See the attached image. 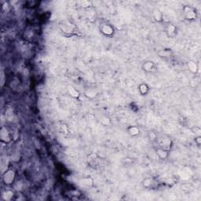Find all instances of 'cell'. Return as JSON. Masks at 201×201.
Wrapping results in <instances>:
<instances>
[{"mask_svg":"<svg viewBox=\"0 0 201 201\" xmlns=\"http://www.w3.org/2000/svg\"><path fill=\"white\" fill-rule=\"evenodd\" d=\"M80 4H81V7L82 8H85V9H88V8L92 7V2H90V1H87V0L82 1V2H80Z\"/></svg>","mask_w":201,"mask_h":201,"instance_id":"cell-21","label":"cell"},{"mask_svg":"<svg viewBox=\"0 0 201 201\" xmlns=\"http://www.w3.org/2000/svg\"><path fill=\"white\" fill-rule=\"evenodd\" d=\"M183 14L185 18L188 21H194L197 18L196 10L188 6H185L183 7Z\"/></svg>","mask_w":201,"mask_h":201,"instance_id":"cell-3","label":"cell"},{"mask_svg":"<svg viewBox=\"0 0 201 201\" xmlns=\"http://www.w3.org/2000/svg\"><path fill=\"white\" fill-rule=\"evenodd\" d=\"M187 66H188V70L193 74H197L199 71V67L197 63L193 61H189L187 63Z\"/></svg>","mask_w":201,"mask_h":201,"instance_id":"cell-11","label":"cell"},{"mask_svg":"<svg viewBox=\"0 0 201 201\" xmlns=\"http://www.w3.org/2000/svg\"><path fill=\"white\" fill-rule=\"evenodd\" d=\"M59 28H61V30L63 32L65 33V34H68V35L73 34L76 31V26L68 21H61L59 24Z\"/></svg>","mask_w":201,"mask_h":201,"instance_id":"cell-2","label":"cell"},{"mask_svg":"<svg viewBox=\"0 0 201 201\" xmlns=\"http://www.w3.org/2000/svg\"><path fill=\"white\" fill-rule=\"evenodd\" d=\"M16 179V173L15 171L12 170V169H9L2 174V182H4V184L7 186H12Z\"/></svg>","mask_w":201,"mask_h":201,"instance_id":"cell-1","label":"cell"},{"mask_svg":"<svg viewBox=\"0 0 201 201\" xmlns=\"http://www.w3.org/2000/svg\"><path fill=\"white\" fill-rule=\"evenodd\" d=\"M0 139L2 141V142L4 143H10L12 140L10 132L4 126L2 127L0 130Z\"/></svg>","mask_w":201,"mask_h":201,"instance_id":"cell-4","label":"cell"},{"mask_svg":"<svg viewBox=\"0 0 201 201\" xmlns=\"http://www.w3.org/2000/svg\"><path fill=\"white\" fill-rule=\"evenodd\" d=\"M100 32L107 37L113 36V34L115 32L114 28H113L111 24H102V26L100 27Z\"/></svg>","mask_w":201,"mask_h":201,"instance_id":"cell-6","label":"cell"},{"mask_svg":"<svg viewBox=\"0 0 201 201\" xmlns=\"http://www.w3.org/2000/svg\"><path fill=\"white\" fill-rule=\"evenodd\" d=\"M127 133L131 137H136L140 133V130L136 126H130V127L127 128Z\"/></svg>","mask_w":201,"mask_h":201,"instance_id":"cell-14","label":"cell"},{"mask_svg":"<svg viewBox=\"0 0 201 201\" xmlns=\"http://www.w3.org/2000/svg\"><path fill=\"white\" fill-rule=\"evenodd\" d=\"M172 145H173V142H172L171 139L169 137L166 136H164L162 138H160V142H159V147L162 148V149L167 150L169 152L172 147Z\"/></svg>","mask_w":201,"mask_h":201,"instance_id":"cell-5","label":"cell"},{"mask_svg":"<svg viewBox=\"0 0 201 201\" xmlns=\"http://www.w3.org/2000/svg\"><path fill=\"white\" fill-rule=\"evenodd\" d=\"M141 68H142L143 71L149 73V72H152L155 70V64H154L153 61H145L141 65Z\"/></svg>","mask_w":201,"mask_h":201,"instance_id":"cell-7","label":"cell"},{"mask_svg":"<svg viewBox=\"0 0 201 201\" xmlns=\"http://www.w3.org/2000/svg\"><path fill=\"white\" fill-rule=\"evenodd\" d=\"M195 141L197 143V145H200L201 143V136H198V137H195Z\"/></svg>","mask_w":201,"mask_h":201,"instance_id":"cell-25","label":"cell"},{"mask_svg":"<svg viewBox=\"0 0 201 201\" xmlns=\"http://www.w3.org/2000/svg\"><path fill=\"white\" fill-rule=\"evenodd\" d=\"M99 122L101 123V124H102L103 126H109L111 125V119L109 117L106 116H102L100 117Z\"/></svg>","mask_w":201,"mask_h":201,"instance_id":"cell-18","label":"cell"},{"mask_svg":"<svg viewBox=\"0 0 201 201\" xmlns=\"http://www.w3.org/2000/svg\"><path fill=\"white\" fill-rule=\"evenodd\" d=\"M138 91L142 95H146L149 91V88L148 87V85L146 83H141L139 85Z\"/></svg>","mask_w":201,"mask_h":201,"instance_id":"cell-17","label":"cell"},{"mask_svg":"<svg viewBox=\"0 0 201 201\" xmlns=\"http://www.w3.org/2000/svg\"><path fill=\"white\" fill-rule=\"evenodd\" d=\"M192 131H193V133L195 134V137L201 136V129L199 127L195 126V127L192 129Z\"/></svg>","mask_w":201,"mask_h":201,"instance_id":"cell-22","label":"cell"},{"mask_svg":"<svg viewBox=\"0 0 201 201\" xmlns=\"http://www.w3.org/2000/svg\"><path fill=\"white\" fill-rule=\"evenodd\" d=\"M152 17L153 19L155 20V21L156 22H161L163 19V15L162 12L159 9H155L153 10V13H152Z\"/></svg>","mask_w":201,"mask_h":201,"instance_id":"cell-13","label":"cell"},{"mask_svg":"<svg viewBox=\"0 0 201 201\" xmlns=\"http://www.w3.org/2000/svg\"><path fill=\"white\" fill-rule=\"evenodd\" d=\"M181 188H182V189L183 191H188V190H190L191 188H192V186H191L189 184L185 183L182 185Z\"/></svg>","mask_w":201,"mask_h":201,"instance_id":"cell-24","label":"cell"},{"mask_svg":"<svg viewBox=\"0 0 201 201\" xmlns=\"http://www.w3.org/2000/svg\"><path fill=\"white\" fill-rule=\"evenodd\" d=\"M68 94H70V96L73 97V98H79L80 97V92L76 88H74L72 86H68Z\"/></svg>","mask_w":201,"mask_h":201,"instance_id":"cell-16","label":"cell"},{"mask_svg":"<svg viewBox=\"0 0 201 201\" xmlns=\"http://www.w3.org/2000/svg\"><path fill=\"white\" fill-rule=\"evenodd\" d=\"M80 184L86 187H91L94 185V181L91 177H82V179L80 180Z\"/></svg>","mask_w":201,"mask_h":201,"instance_id":"cell-15","label":"cell"},{"mask_svg":"<svg viewBox=\"0 0 201 201\" xmlns=\"http://www.w3.org/2000/svg\"><path fill=\"white\" fill-rule=\"evenodd\" d=\"M161 57H169L171 55V51L170 50H160V52L158 53Z\"/></svg>","mask_w":201,"mask_h":201,"instance_id":"cell-19","label":"cell"},{"mask_svg":"<svg viewBox=\"0 0 201 201\" xmlns=\"http://www.w3.org/2000/svg\"><path fill=\"white\" fill-rule=\"evenodd\" d=\"M177 27L173 24H168L166 28V33L167 36L173 38L177 35Z\"/></svg>","mask_w":201,"mask_h":201,"instance_id":"cell-9","label":"cell"},{"mask_svg":"<svg viewBox=\"0 0 201 201\" xmlns=\"http://www.w3.org/2000/svg\"><path fill=\"white\" fill-rule=\"evenodd\" d=\"M152 179L150 178V177H146V178L143 180L142 186L145 188H149L152 186Z\"/></svg>","mask_w":201,"mask_h":201,"instance_id":"cell-20","label":"cell"},{"mask_svg":"<svg viewBox=\"0 0 201 201\" xmlns=\"http://www.w3.org/2000/svg\"><path fill=\"white\" fill-rule=\"evenodd\" d=\"M156 156H157L160 160H166V158L168 157L169 152H170L167 151V150H165V149H162V148L158 147L156 149Z\"/></svg>","mask_w":201,"mask_h":201,"instance_id":"cell-8","label":"cell"},{"mask_svg":"<svg viewBox=\"0 0 201 201\" xmlns=\"http://www.w3.org/2000/svg\"><path fill=\"white\" fill-rule=\"evenodd\" d=\"M97 91L94 88H88L85 91V96L89 99H94L97 96Z\"/></svg>","mask_w":201,"mask_h":201,"instance_id":"cell-10","label":"cell"},{"mask_svg":"<svg viewBox=\"0 0 201 201\" xmlns=\"http://www.w3.org/2000/svg\"><path fill=\"white\" fill-rule=\"evenodd\" d=\"M14 196H15L14 191L11 190V189H7V190H6L2 193V197L4 200H11Z\"/></svg>","mask_w":201,"mask_h":201,"instance_id":"cell-12","label":"cell"},{"mask_svg":"<svg viewBox=\"0 0 201 201\" xmlns=\"http://www.w3.org/2000/svg\"><path fill=\"white\" fill-rule=\"evenodd\" d=\"M149 139L151 141H157L158 140V137L157 134L153 131H150L149 134Z\"/></svg>","mask_w":201,"mask_h":201,"instance_id":"cell-23","label":"cell"}]
</instances>
